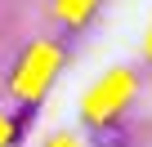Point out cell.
<instances>
[{
	"mask_svg": "<svg viewBox=\"0 0 152 147\" xmlns=\"http://www.w3.org/2000/svg\"><path fill=\"white\" fill-rule=\"evenodd\" d=\"M94 147H125V134H121V129H107V125H103V129L94 134Z\"/></svg>",
	"mask_w": 152,
	"mask_h": 147,
	"instance_id": "1",
	"label": "cell"
}]
</instances>
